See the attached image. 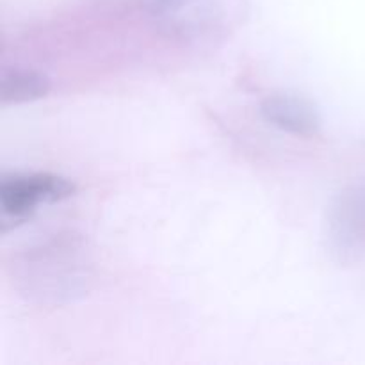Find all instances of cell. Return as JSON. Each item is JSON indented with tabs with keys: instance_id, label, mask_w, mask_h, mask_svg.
Instances as JSON below:
<instances>
[{
	"instance_id": "7",
	"label": "cell",
	"mask_w": 365,
	"mask_h": 365,
	"mask_svg": "<svg viewBox=\"0 0 365 365\" xmlns=\"http://www.w3.org/2000/svg\"><path fill=\"white\" fill-rule=\"evenodd\" d=\"M187 0H143V7L150 16L163 21L168 16L177 13Z\"/></svg>"
},
{
	"instance_id": "3",
	"label": "cell",
	"mask_w": 365,
	"mask_h": 365,
	"mask_svg": "<svg viewBox=\"0 0 365 365\" xmlns=\"http://www.w3.org/2000/svg\"><path fill=\"white\" fill-rule=\"evenodd\" d=\"M248 16V0H187L160 21L170 36L189 43L227 39Z\"/></svg>"
},
{
	"instance_id": "6",
	"label": "cell",
	"mask_w": 365,
	"mask_h": 365,
	"mask_svg": "<svg viewBox=\"0 0 365 365\" xmlns=\"http://www.w3.org/2000/svg\"><path fill=\"white\" fill-rule=\"evenodd\" d=\"M52 89V81L36 68H4L0 73V102L2 106H20L45 98Z\"/></svg>"
},
{
	"instance_id": "4",
	"label": "cell",
	"mask_w": 365,
	"mask_h": 365,
	"mask_svg": "<svg viewBox=\"0 0 365 365\" xmlns=\"http://www.w3.org/2000/svg\"><path fill=\"white\" fill-rule=\"evenodd\" d=\"M328 241L341 262H353L365 252V187H349L334 200Z\"/></svg>"
},
{
	"instance_id": "2",
	"label": "cell",
	"mask_w": 365,
	"mask_h": 365,
	"mask_svg": "<svg viewBox=\"0 0 365 365\" xmlns=\"http://www.w3.org/2000/svg\"><path fill=\"white\" fill-rule=\"evenodd\" d=\"M77 192V185L53 173H11L0 180V227L2 234L31 220L38 205L57 203Z\"/></svg>"
},
{
	"instance_id": "5",
	"label": "cell",
	"mask_w": 365,
	"mask_h": 365,
	"mask_svg": "<svg viewBox=\"0 0 365 365\" xmlns=\"http://www.w3.org/2000/svg\"><path fill=\"white\" fill-rule=\"evenodd\" d=\"M264 120L298 138H316L323 132V116L316 103L296 93H274L260 103Z\"/></svg>"
},
{
	"instance_id": "1",
	"label": "cell",
	"mask_w": 365,
	"mask_h": 365,
	"mask_svg": "<svg viewBox=\"0 0 365 365\" xmlns=\"http://www.w3.org/2000/svg\"><path fill=\"white\" fill-rule=\"evenodd\" d=\"M84 242L71 234L56 235L21 253L14 266L18 289L39 303H70L88 291Z\"/></svg>"
}]
</instances>
